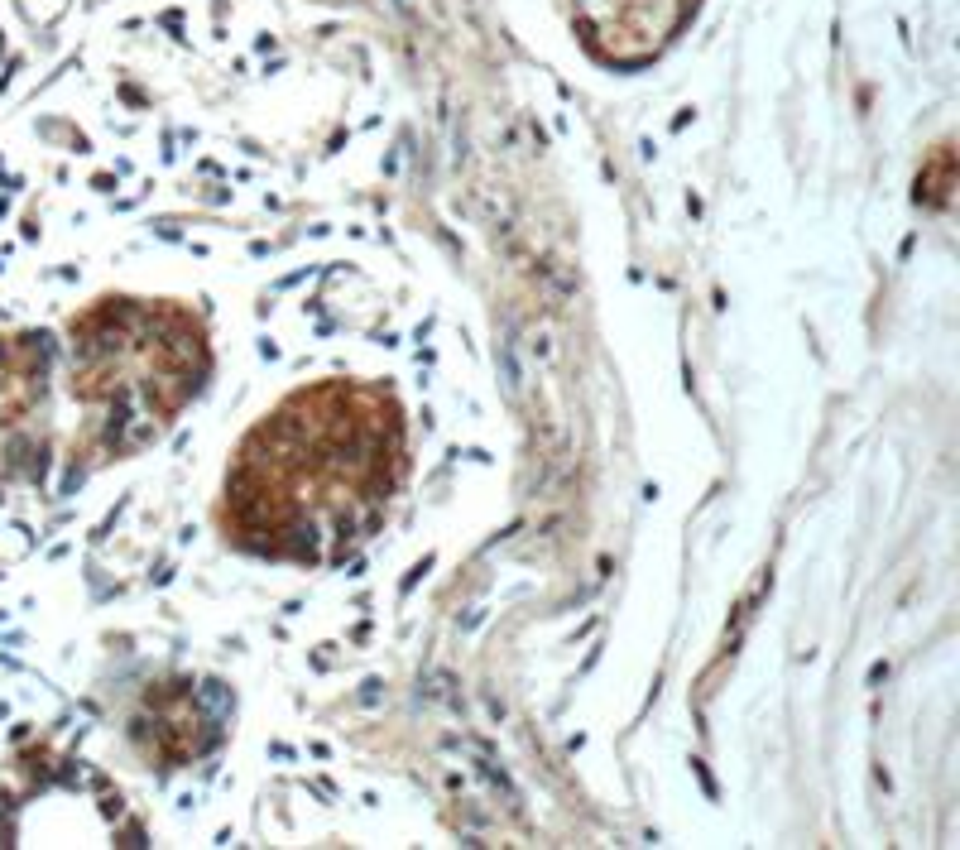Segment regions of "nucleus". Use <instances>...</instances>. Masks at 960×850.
<instances>
[{"mask_svg":"<svg viewBox=\"0 0 960 850\" xmlns=\"http://www.w3.org/2000/svg\"><path fill=\"white\" fill-rule=\"evenodd\" d=\"M10 389H15V380H0V466L15 457V438H10L15 418H10V413H20V404L10 399Z\"/></svg>","mask_w":960,"mask_h":850,"instance_id":"nucleus-2","label":"nucleus"},{"mask_svg":"<svg viewBox=\"0 0 960 850\" xmlns=\"http://www.w3.org/2000/svg\"><path fill=\"white\" fill-rule=\"evenodd\" d=\"M399 457L394 413L375 394L327 385L298 394L240 452L231 510L245 543L284 558H322L360 538Z\"/></svg>","mask_w":960,"mask_h":850,"instance_id":"nucleus-1","label":"nucleus"}]
</instances>
